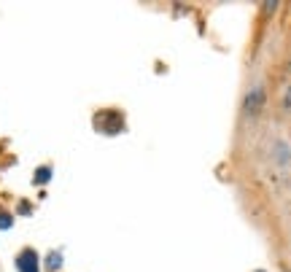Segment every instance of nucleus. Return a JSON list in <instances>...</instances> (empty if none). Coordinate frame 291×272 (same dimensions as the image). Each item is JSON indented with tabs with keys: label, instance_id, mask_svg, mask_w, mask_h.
Masks as SVG:
<instances>
[{
	"label": "nucleus",
	"instance_id": "423d86ee",
	"mask_svg": "<svg viewBox=\"0 0 291 272\" xmlns=\"http://www.w3.org/2000/svg\"><path fill=\"white\" fill-rule=\"evenodd\" d=\"M11 226H14V216L0 210V229H11Z\"/></svg>",
	"mask_w": 291,
	"mask_h": 272
},
{
	"label": "nucleus",
	"instance_id": "f03ea898",
	"mask_svg": "<svg viewBox=\"0 0 291 272\" xmlns=\"http://www.w3.org/2000/svg\"><path fill=\"white\" fill-rule=\"evenodd\" d=\"M264 108H267V87H264L262 78H256V81H251V87L243 94V116L245 119H259Z\"/></svg>",
	"mask_w": 291,
	"mask_h": 272
},
{
	"label": "nucleus",
	"instance_id": "0eeeda50",
	"mask_svg": "<svg viewBox=\"0 0 291 272\" xmlns=\"http://www.w3.org/2000/svg\"><path fill=\"white\" fill-rule=\"evenodd\" d=\"M19 213H22V216H30V213H33V208H30V202H19Z\"/></svg>",
	"mask_w": 291,
	"mask_h": 272
},
{
	"label": "nucleus",
	"instance_id": "20e7f679",
	"mask_svg": "<svg viewBox=\"0 0 291 272\" xmlns=\"http://www.w3.org/2000/svg\"><path fill=\"white\" fill-rule=\"evenodd\" d=\"M52 175H54V170L49 167V164H41V167L35 170V175H33V183L35 186H43V183H49V181H52Z\"/></svg>",
	"mask_w": 291,
	"mask_h": 272
},
{
	"label": "nucleus",
	"instance_id": "39448f33",
	"mask_svg": "<svg viewBox=\"0 0 291 272\" xmlns=\"http://www.w3.org/2000/svg\"><path fill=\"white\" fill-rule=\"evenodd\" d=\"M59 267H62V251H52V254H49V259H46V270L49 272H57Z\"/></svg>",
	"mask_w": 291,
	"mask_h": 272
},
{
	"label": "nucleus",
	"instance_id": "7ed1b4c3",
	"mask_svg": "<svg viewBox=\"0 0 291 272\" xmlns=\"http://www.w3.org/2000/svg\"><path fill=\"white\" fill-rule=\"evenodd\" d=\"M17 270L19 272H38V254L33 248H24L17 256Z\"/></svg>",
	"mask_w": 291,
	"mask_h": 272
},
{
	"label": "nucleus",
	"instance_id": "f257e3e1",
	"mask_svg": "<svg viewBox=\"0 0 291 272\" xmlns=\"http://www.w3.org/2000/svg\"><path fill=\"white\" fill-rule=\"evenodd\" d=\"M267 164L280 181H289V175H291V143H289V138L278 135V138L270 140Z\"/></svg>",
	"mask_w": 291,
	"mask_h": 272
},
{
	"label": "nucleus",
	"instance_id": "6e6552de",
	"mask_svg": "<svg viewBox=\"0 0 291 272\" xmlns=\"http://www.w3.org/2000/svg\"><path fill=\"white\" fill-rule=\"evenodd\" d=\"M256 272H264V270H256Z\"/></svg>",
	"mask_w": 291,
	"mask_h": 272
}]
</instances>
